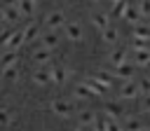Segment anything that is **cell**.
<instances>
[{
	"instance_id": "obj_1",
	"label": "cell",
	"mask_w": 150,
	"mask_h": 131,
	"mask_svg": "<svg viewBox=\"0 0 150 131\" xmlns=\"http://www.w3.org/2000/svg\"><path fill=\"white\" fill-rule=\"evenodd\" d=\"M49 110H52L56 117H61V119H70V117L75 115V103L68 101V98H54V101L49 103Z\"/></svg>"
},
{
	"instance_id": "obj_2",
	"label": "cell",
	"mask_w": 150,
	"mask_h": 131,
	"mask_svg": "<svg viewBox=\"0 0 150 131\" xmlns=\"http://www.w3.org/2000/svg\"><path fill=\"white\" fill-rule=\"evenodd\" d=\"M0 44L5 49H19L21 44H26L23 42V30H7V33H2Z\"/></svg>"
},
{
	"instance_id": "obj_3",
	"label": "cell",
	"mask_w": 150,
	"mask_h": 131,
	"mask_svg": "<svg viewBox=\"0 0 150 131\" xmlns=\"http://www.w3.org/2000/svg\"><path fill=\"white\" fill-rule=\"evenodd\" d=\"M63 26H66V14H63L61 9H52V12H47V16H45V28L56 30V28H63Z\"/></svg>"
},
{
	"instance_id": "obj_4",
	"label": "cell",
	"mask_w": 150,
	"mask_h": 131,
	"mask_svg": "<svg viewBox=\"0 0 150 131\" xmlns=\"http://www.w3.org/2000/svg\"><path fill=\"white\" fill-rule=\"evenodd\" d=\"M33 84H35V87H49V84H52L49 66H38V68L33 70Z\"/></svg>"
},
{
	"instance_id": "obj_5",
	"label": "cell",
	"mask_w": 150,
	"mask_h": 131,
	"mask_svg": "<svg viewBox=\"0 0 150 131\" xmlns=\"http://www.w3.org/2000/svg\"><path fill=\"white\" fill-rule=\"evenodd\" d=\"M49 75H52V84H66L68 82V68L66 66H61V63H56V66H49Z\"/></svg>"
},
{
	"instance_id": "obj_6",
	"label": "cell",
	"mask_w": 150,
	"mask_h": 131,
	"mask_svg": "<svg viewBox=\"0 0 150 131\" xmlns=\"http://www.w3.org/2000/svg\"><path fill=\"white\" fill-rule=\"evenodd\" d=\"M63 33H66V37L70 42H82V37H84V28L80 23H66L63 26Z\"/></svg>"
},
{
	"instance_id": "obj_7",
	"label": "cell",
	"mask_w": 150,
	"mask_h": 131,
	"mask_svg": "<svg viewBox=\"0 0 150 131\" xmlns=\"http://www.w3.org/2000/svg\"><path fill=\"white\" fill-rule=\"evenodd\" d=\"M138 94H141V87H138V84H134L131 80H129V82H124V84L120 87V98H122V101H134Z\"/></svg>"
},
{
	"instance_id": "obj_8",
	"label": "cell",
	"mask_w": 150,
	"mask_h": 131,
	"mask_svg": "<svg viewBox=\"0 0 150 131\" xmlns=\"http://www.w3.org/2000/svg\"><path fill=\"white\" fill-rule=\"evenodd\" d=\"M89 21H91V26H94L96 30H105V28L110 26V14H108V12H94V14L89 16Z\"/></svg>"
},
{
	"instance_id": "obj_9",
	"label": "cell",
	"mask_w": 150,
	"mask_h": 131,
	"mask_svg": "<svg viewBox=\"0 0 150 131\" xmlns=\"http://www.w3.org/2000/svg\"><path fill=\"white\" fill-rule=\"evenodd\" d=\"M134 66H150V47H134Z\"/></svg>"
},
{
	"instance_id": "obj_10",
	"label": "cell",
	"mask_w": 150,
	"mask_h": 131,
	"mask_svg": "<svg viewBox=\"0 0 150 131\" xmlns=\"http://www.w3.org/2000/svg\"><path fill=\"white\" fill-rule=\"evenodd\" d=\"M9 66H19V51L16 49H5L0 54V70L9 68Z\"/></svg>"
},
{
	"instance_id": "obj_11",
	"label": "cell",
	"mask_w": 150,
	"mask_h": 131,
	"mask_svg": "<svg viewBox=\"0 0 150 131\" xmlns=\"http://www.w3.org/2000/svg\"><path fill=\"white\" fill-rule=\"evenodd\" d=\"M112 73H115V77L117 80H122V82H129V80H134V66L127 61V63H122V66H115L112 68Z\"/></svg>"
},
{
	"instance_id": "obj_12",
	"label": "cell",
	"mask_w": 150,
	"mask_h": 131,
	"mask_svg": "<svg viewBox=\"0 0 150 131\" xmlns=\"http://www.w3.org/2000/svg\"><path fill=\"white\" fill-rule=\"evenodd\" d=\"M73 98H75V101H89V98H94V91L89 89L87 82H80V84H75V89H73Z\"/></svg>"
},
{
	"instance_id": "obj_13",
	"label": "cell",
	"mask_w": 150,
	"mask_h": 131,
	"mask_svg": "<svg viewBox=\"0 0 150 131\" xmlns=\"http://www.w3.org/2000/svg\"><path fill=\"white\" fill-rule=\"evenodd\" d=\"M127 58H129V51L124 49V47H117V49H112L110 51V56H108V61H110V66L115 68V66H122V63H127Z\"/></svg>"
},
{
	"instance_id": "obj_14",
	"label": "cell",
	"mask_w": 150,
	"mask_h": 131,
	"mask_svg": "<svg viewBox=\"0 0 150 131\" xmlns=\"http://www.w3.org/2000/svg\"><path fill=\"white\" fill-rule=\"evenodd\" d=\"M5 7V21L9 23V26H14V23H19L21 21V12H19V7L12 2V5H2Z\"/></svg>"
},
{
	"instance_id": "obj_15",
	"label": "cell",
	"mask_w": 150,
	"mask_h": 131,
	"mask_svg": "<svg viewBox=\"0 0 150 131\" xmlns=\"http://www.w3.org/2000/svg\"><path fill=\"white\" fill-rule=\"evenodd\" d=\"M33 61H35L38 66H47V63H52V49H47V47H38V49L33 51Z\"/></svg>"
},
{
	"instance_id": "obj_16",
	"label": "cell",
	"mask_w": 150,
	"mask_h": 131,
	"mask_svg": "<svg viewBox=\"0 0 150 131\" xmlns=\"http://www.w3.org/2000/svg\"><path fill=\"white\" fill-rule=\"evenodd\" d=\"M98 124V129L101 131H124V126H120V119H112V117H103V119H98L96 122Z\"/></svg>"
},
{
	"instance_id": "obj_17",
	"label": "cell",
	"mask_w": 150,
	"mask_h": 131,
	"mask_svg": "<svg viewBox=\"0 0 150 131\" xmlns=\"http://www.w3.org/2000/svg\"><path fill=\"white\" fill-rule=\"evenodd\" d=\"M14 5L19 7V12H21V16H33L35 14V0H14Z\"/></svg>"
},
{
	"instance_id": "obj_18",
	"label": "cell",
	"mask_w": 150,
	"mask_h": 131,
	"mask_svg": "<svg viewBox=\"0 0 150 131\" xmlns=\"http://www.w3.org/2000/svg\"><path fill=\"white\" fill-rule=\"evenodd\" d=\"M40 47H47V49L54 51V49L59 47V37H56V33H54V30H47V33L40 37Z\"/></svg>"
},
{
	"instance_id": "obj_19",
	"label": "cell",
	"mask_w": 150,
	"mask_h": 131,
	"mask_svg": "<svg viewBox=\"0 0 150 131\" xmlns=\"http://www.w3.org/2000/svg\"><path fill=\"white\" fill-rule=\"evenodd\" d=\"M77 122H80V126H91V124H96L98 119H96V112H94V110H82V112L77 115Z\"/></svg>"
},
{
	"instance_id": "obj_20",
	"label": "cell",
	"mask_w": 150,
	"mask_h": 131,
	"mask_svg": "<svg viewBox=\"0 0 150 131\" xmlns=\"http://www.w3.org/2000/svg\"><path fill=\"white\" fill-rule=\"evenodd\" d=\"M21 30H23V42H26V44H30V42L38 40V23L30 21V23H28L26 28H21Z\"/></svg>"
},
{
	"instance_id": "obj_21",
	"label": "cell",
	"mask_w": 150,
	"mask_h": 131,
	"mask_svg": "<svg viewBox=\"0 0 150 131\" xmlns=\"http://www.w3.org/2000/svg\"><path fill=\"white\" fill-rule=\"evenodd\" d=\"M101 37H103V42H105V44H117V40H120V33H117V28L108 26L105 30H101Z\"/></svg>"
},
{
	"instance_id": "obj_22",
	"label": "cell",
	"mask_w": 150,
	"mask_h": 131,
	"mask_svg": "<svg viewBox=\"0 0 150 131\" xmlns=\"http://www.w3.org/2000/svg\"><path fill=\"white\" fill-rule=\"evenodd\" d=\"M94 77H96L105 89H110V87H112V77H115V73H108V70H103V68H101V70H96V73H94Z\"/></svg>"
},
{
	"instance_id": "obj_23",
	"label": "cell",
	"mask_w": 150,
	"mask_h": 131,
	"mask_svg": "<svg viewBox=\"0 0 150 131\" xmlns=\"http://www.w3.org/2000/svg\"><path fill=\"white\" fill-rule=\"evenodd\" d=\"M129 9H131V2H129V0H120V2L112 5V16H122V19H124Z\"/></svg>"
},
{
	"instance_id": "obj_24",
	"label": "cell",
	"mask_w": 150,
	"mask_h": 131,
	"mask_svg": "<svg viewBox=\"0 0 150 131\" xmlns=\"http://www.w3.org/2000/svg\"><path fill=\"white\" fill-rule=\"evenodd\" d=\"M2 80H5V82H16V80H19V66L2 68Z\"/></svg>"
},
{
	"instance_id": "obj_25",
	"label": "cell",
	"mask_w": 150,
	"mask_h": 131,
	"mask_svg": "<svg viewBox=\"0 0 150 131\" xmlns=\"http://www.w3.org/2000/svg\"><path fill=\"white\" fill-rule=\"evenodd\" d=\"M124 19H127L131 26H138V23H141V19H143V14H141V9H138V7H131V9L127 12V16H124Z\"/></svg>"
},
{
	"instance_id": "obj_26",
	"label": "cell",
	"mask_w": 150,
	"mask_h": 131,
	"mask_svg": "<svg viewBox=\"0 0 150 131\" xmlns=\"http://www.w3.org/2000/svg\"><path fill=\"white\" fill-rule=\"evenodd\" d=\"M105 115L112 117V119H122V108L115 105V103H108V105H105Z\"/></svg>"
},
{
	"instance_id": "obj_27",
	"label": "cell",
	"mask_w": 150,
	"mask_h": 131,
	"mask_svg": "<svg viewBox=\"0 0 150 131\" xmlns=\"http://www.w3.org/2000/svg\"><path fill=\"white\" fill-rule=\"evenodd\" d=\"M145 126L141 124V119H127L124 122V131H143Z\"/></svg>"
},
{
	"instance_id": "obj_28",
	"label": "cell",
	"mask_w": 150,
	"mask_h": 131,
	"mask_svg": "<svg viewBox=\"0 0 150 131\" xmlns=\"http://www.w3.org/2000/svg\"><path fill=\"white\" fill-rule=\"evenodd\" d=\"M12 124V112L7 108H0V126H9Z\"/></svg>"
},
{
	"instance_id": "obj_29",
	"label": "cell",
	"mask_w": 150,
	"mask_h": 131,
	"mask_svg": "<svg viewBox=\"0 0 150 131\" xmlns=\"http://www.w3.org/2000/svg\"><path fill=\"white\" fill-rule=\"evenodd\" d=\"M138 9H141L143 19H150V0H141L138 2Z\"/></svg>"
},
{
	"instance_id": "obj_30",
	"label": "cell",
	"mask_w": 150,
	"mask_h": 131,
	"mask_svg": "<svg viewBox=\"0 0 150 131\" xmlns=\"http://www.w3.org/2000/svg\"><path fill=\"white\" fill-rule=\"evenodd\" d=\"M138 87H141V94H143V96H148V94H150V80H145V77H143V80L138 82Z\"/></svg>"
},
{
	"instance_id": "obj_31",
	"label": "cell",
	"mask_w": 150,
	"mask_h": 131,
	"mask_svg": "<svg viewBox=\"0 0 150 131\" xmlns=\"http://www.w3.org/2000/svg\"><path fill=\"white\" fill-rule=\"evenodd\" d=\"M143 110H145V112H150V94H148V96H145V101H143Z\"/></svg>"
},
{
	"instance_id": "obj_32",
	"label": "cell",
	"mask_w": 150,
	"mask_h": 131,
	"mask_svg": "<svg viewBox=\"0 0 150 131\" xmlns=\"http://www.w3.org/2000/svg\"><path fill=\"white\" fill-rule=\"evenodd\" d=\"M0 23H7L5 21V7H0Z\"/></svg>"
},
{
	"instance_id": "obj_33",
	"label": "cell",
	"mask_w": 150,
	"mask_h": 131,
	"mask_svg": "<svg viewBox=\"0 0 150 131\" xmlns=\"http://www.w3.org/2000/svg\"><path fill=\"white\" fill-rule=\"evenodd\" d=\"M75 131H87V129H84V126H77V129H75Z\"/></svg>"
},
{
	"instance_id": "obj_34",
	"label": "cell",
	"mask_w": 150,
	"mask_h": 131,
	"mask_svg": "<svg viewBox=\"0 0 150 131\" xmlns=\"http://www.w3.org/2000/svg\"><path fill=\"white\" fill-rule=\"evenodd\" d=\"M110 2H112V5H115V2H120V0H110Z\"/></svg>"
},
{
	"instance_id": "obj_35",
	"label": "cell",
	"mask_w": 150,
	"mask_h": 131,
	"mask_svg": "<svg viewBox=\"0 0 150 131\" xmlns=\"http://www.w3.org/2000/svg\"><path fill=\"white\" fill-rule=\"evenodd\" d=\"M91 2H101V0H91Z\"/></svg>"
},
{
	"instance_id": "obj_36",
	"label": "cell",
	"mask_w": 150,
	"mask_h": 131,
	"mask_svg": "<svg viewBox=\"0 0 150 131\" xmlns=\"http://www.w3.org/2000/svg\"><path fill=\"white\" fill-rule=\"evenodd\" d=\"M143 131H150V129H143Z\"/></svg>"
},
{
	"instance_id": "obj_37",
	"label": "cell",
	"mask_w": 150,
	"mask_h": 131,
	"mask_svg": "<svg viewBox=\"0 0 150 131\" xmlns=\"http://www.w3.org/2000/svg\"><path fill=\"white\" fill-rule=\"evenodd\" d=\"M35 2H40V0H35Z\"/></svg>"
},
{
	"instance_id": "obj_38",
	"label": "cell",
	"mask_w": 150,
	"mask_h": 131,
	"mask_svg": "<svg viewBox=\"0 0 150 131\" xmlns=\"http://www.w3.org/2000/svg\"><path fill=\"white\" fill-rule=\"evenodd\" d=\"M0 2H5V0H0Z\"/></svg>"
},
{
	"instance_id": "obj_39",
	"label": "cell",
	"mask_w": 150,
	"mask_h": 131,
	"mask_svg": "<svg viewBox=\"0 0 150 131\" xmlns=\"http://www.w3.org/2000/svg\"><path fill=\"white\" fill-rule=\"evenodd\" d=\"M148 68H150V66H148Z\"/></svg>"
}]
</instances>
